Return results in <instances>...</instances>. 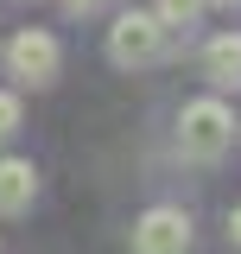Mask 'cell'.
<instances>
[{"label": "cell", "mask_w": 241, "mask_h": 254, "mask_svg": "<svg viewBox=\"0 0 241 254\" xmlns=\"http://www.w3.org/2000/svg\"><path fill=\"white\" fill-rule=\"evenodd\" d=\"M203 19V0H159V26L165 32H190Z\"/></svg>", "instance_id": "7"}, {"label": "cell", "mask_w": 241, "mask_h": 254, "mask_svg": "<svg viewBox=\"0 0 241 254\" xmlns=\"http://www.w3.org/2000/svg\"><path fill=\"white\" fill-rule=\"evenodd\" d=\"M203 70H210V83H216V89H241V32H222V38H210Z\"/></svg>", "instance_id": "6"}, {"label": "cell", "mask_w": 241, "mask_h": 254, "mask_svg": "<svg viewBox=\"0 0 241 254\" xmlns=\"http://www.w3.org/2000/svg\"><path fill=\"white\" fill-rule=\"evenodd\" d=\"M133 254H190V216L178 203H159L133 222Z\"/></svg>", "instance_id": "4"}, {"label": "cell", "mask_w": 241, "mask_h": 254, "mask_svg": "<svg viewBox=\"0 0 241 254\" xmlns=\"http://www.w3.org/2000/svg\"><path fill=\"white\" fill-rule=\"evenodd\" d=\"M63 13H76V19H83V13H95V6H102V0H58Z\"/></svg>", "instance_id": "9"}, {"label": "cell", "mask_w": 241, "mask_h": 254, "mask_svg": "<svg viewBox=\"0 0 241 254\" xmlns=\"http://www.w3.org/2000/svg\"><path fill=\"white\" fill-rule=\"evenodd\" d=\"M229 140H235V115H229L222 95L184 102V115H178V153L190 159V165H216V159L229 153Z\"/></svg>", "instance_id": "1"}, {"label": "cell", "mask_w": 241, "mask_h": 254, "mask_svg": "<svg viewBox=\"0 0 241 254\" xmlns=\"http://www.w3.org/2000/svg\"><path fill=\"white\" fill-rule=\"evenodd\" d=\"M38 197V165L32 159H0V216H26Z\"/></svg>", "instance_id": "5"}, {"label": "cell", "mask_w": 241, "mask_h": 254, "mask_svg": "<svg viewBox=\"0 0 241 254\" xmlns=\"http://www.w3.org/2000/svg\"><path fill=\"white\" fill-rule=\"evenodd\" d=\"M229 235H235V242H241V210H235V216H229Z\"/></svg>", "instance_id": "10"}, {"label": "cell", "mask_w": 241, "mask_h": 254, "mask_svg": "<svg viewBox=\"0 0 241 254\" xmlns=\"http://www.w3.org/2000/svg\"><path fill=\"white\" fill-rule=\"evenodd\" d=\"M108 58L120 70H146V64L165 58V26H159V13H140V6H127L115 26H108Z\"/></svg>", "instance_id": "2"}, {"label": "cell", "mask_w": 241, "mask_h": 254, "mask_svg": "<svg viewBox=\"0 0 241 254\" xmlns=\"http://www.w3.org/2000/svg\"><path fill=\"white\" fill-rule=\"evenodd\" d=\"M13 133H19V95L0 89V140H13Z\"/></svg>", "instance_id": "8"}, {"label": "cell", "mask_w": 241, "mask_h": 254, "mask_svg": "<svg viewBox=\"0 0 241 254\" xmlns=\"http://www.w3.org/2000/svg\"><path fill=\"white\" fill-rule=\"evenodd\" d=\"M216 6H235V0H216Z\"/></svg>", "instance_id": "11"}, {"label": "cell", "mask_w": 241, "mask_h": 254, "mask_svg": "<svg viewBox=\"0 0 241 254\" xmlns=\"http://www.w3.org/2000/svg\"><path fill=\"white\" fill-rule=\"evenodd\" d=\"M6 64H13V76H19V83L45 89V83H58V64H63V51H58V38H51V32L26 26L19 38H13V45H6Z\"/></svg>", "instance_id": "3"}]
</instances>
